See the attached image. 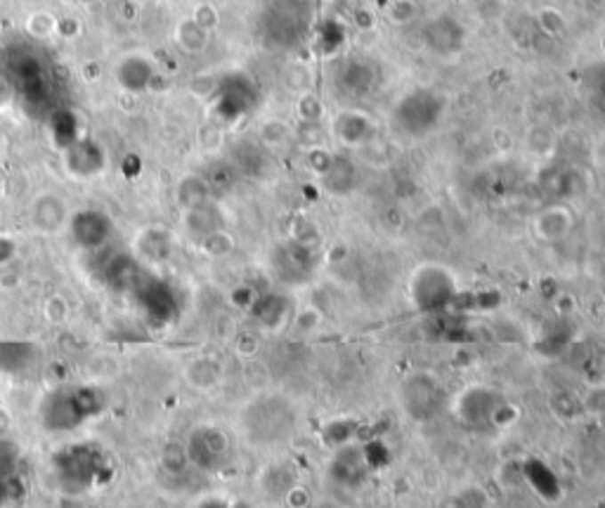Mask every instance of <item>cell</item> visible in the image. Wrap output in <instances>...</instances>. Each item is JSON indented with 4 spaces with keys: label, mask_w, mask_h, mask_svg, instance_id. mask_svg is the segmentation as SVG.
I'll use <instances>...</instances> for the list:
<instances>
[{
    "label": "cell",
    "mask_w": 605,
    "mask_h": 508,
    "mask_svg": "<svg viewBox=\"0 0 605 508\" xmlns=\"http://www.w3.org/2000/svg\"><path fill=\"white\" fill-rule=\"evenodd\" d=\"M239 428L251 445H279L296 435L298 409L282 392H258L241 409Z\"/></svg>",
    "instance_id": "6da1fadb"
},
{
    "label": "cell",
    "mask_w": 605,
    "mask_h": 508,
    "mask_svg": "<svg viewBox=\"0 0 605 508\" xmlns=\"http://www.w3.org/2000/svg\"><path fill=\"white\" fill-rule=\"evenodd\" d=\"M109 398L97 385H71L50 392L41 407V423L48 433H71L107 409Z\"/></svg>",
    "instance_id": "7a4b0ae2"
},
{
    "label": "cell",
    "mask_w": 605,
    "mask_h": 508,
    "mask_svg": "<svg viewBox=\"0 0 605 508\" xmlns=\"http://www.w3.org/2000/svg\"><path fill=\"white\" fill-rule=\"evenodd\" d=\"M399 409L414 423H431L448 407V388L431 371H412L398 385Z\"/></svg>",
    "instance_id": "3957f363"
},
{
    "label": "cell",
    "mask_w": 605,
    "mask_h": 508,
    "mask_svg": "<svg viewBox=\"0 0 605 508\" xmlns=\"http://www.w3.org/2000/svg\"><path fill=\"white\" fill-rule=\"evenodd\" d=\"M456 294H459L456 279L449 270L440 265H424L414 272L409 282V298L414 308L424 315H438L442 310H448Z\"/></svg>",
    "instance_id": "277c9868"
},
{
    "label": "cell",
    "mask_w": 605,
    "mask_h": 508,
    "mask_svg": "<svg viewBox=\"0 0 605 508\" xmlns=\"http://www.w3.org/2000/svg\"><path fill=\"white\" fill-rule=\"evenodd\" d=\"M230 449H232L230 435L218 426L194 428L190 439H187V456H190V461L194 466L206 468V471L221 468L227 461V456H230Z\"/></svg>",
    "instance_id": "5b68a950"
},
{
    "label": "cell",
    "mask_w": 605,
    "mask_h": 508,
    "mask_svg": "<svg viewBox=\"0 0 605 508\" xmlns=\"http://www.w3.org/2000/svg\"><path fill=\"white\" fill-rule=\"evenodd\" d=\"M502 407L504 398L499 392L485 388V385H475L459 398V416L468 426L489 428L495 426L496 416L502 414Z\"/></svg>",
    "instance_id": "8992f818"
},
{
    "label": "cell",
    "mask_w": 605,
    "mask_h": 508,
    "mask_svg": "<svg viewBox=\"0 0 605 508\" xmlns=\"http://www.w3.org/2000/svg\"><path fill=\"white\" fill-rule=\"evenodd\" d=\"M69 206L62 197L57 194H41L36 197V201L31 204V225H34L36 232L41 234H57L62 232L64 227L69 225Z\"/></svg>",
    "instance_id": "52a82bcc"
},
{
    "label": "cell",
    "mask_w": 605,
    "mask_h": 508,
    "mask_svg": "<svg viewBox=\"0 0 605 508\" xmlns=\"http://www.w3.org/2000/svg\"><path fill=\"white\" fill-rule=\"evenodd\" d=\"M71 234H74V241L83 248H100L102 244H107L111 234V222L107 215H102L100 211H81L69 220Z\"/></svg>",
    "instance_id": "ba28073f"
},
{
    "label": "cell",
    "mask_w": 605,
    "mask_h": 508,
    "mask_svg": "<svg viewBox=\"0 0 605 508\" xmlns=\"http://www.w3.org/2000/svg\"><path fill=\"white\" fill-rule=\"evenodd\" d=\"M64 161H67V168L71 171V175H78V178L97 175L104 168L102 149L93 140H74L67 147Z\"/></svg>",
    "instance_id": "9c48e42d"
},
{
    "label": "cell",
    "mask_w": 605,
    "mask_h": 508,
    "mask_svg": "<svg viewBox=\"0 0 605 508\" xmlns=\"http://www.w3.org/2000/svg\"><path fill=\"white\" fill-rule=\"evenodd\" d=\"M41 359V348L28 341H0V371L24 374Z\"/></svg>",
    "instance_id": "30bf717a"
},
{
    "label": "cell",
    "mask_w": 605,
    "mask_h": 508,
    "mask_svg": "<svg viewBox=\"0 0 605 508\" xmlns=\"http://www.w3.org/2000/svg\"><path fill=\"white\" fill-rule=\"evenodd\" d=\"M221 364L215 362V359L211 358H201V359H194L190 367H187V381L194 385V388H199V391H208V388H214L218 381H221Z\"/></svg>",
    "instance_id": "8fae6325"
},
{
    "label": "cell",
    "mask_w": 605,
    "mask_h": 508,
    "mask_svg": "<svg viewBox=\"0 0 605 508\" xmlns=\"http://www.w3.org/2000/svg\"><path fill=\"white\" fill-rule=\"evenodd\" d=\"M140 254L151 262H164L168 258V254H171V239H168V234L161 232L158 227L147 230L140 237Z\"/></svg>",
    "instance_id": "7c38bea8"
},
{
    "label": "cell",
    "mask_w": 605,
    "mask_h": 508,
    "mask_svg": "<svg viewBox=\"0 0 605 508\" xmlns=\"http://www.w3.org/2000/svg\"><path fill=\"white\" fill-rule=\"evenodd\" d=\"M206 38L208 31L201 28L192 17L180 21L178 28H175V41H178V45L185 52H201V50L206 48Z\"/></svg>",
    "instance_id": "4fadbf2b"
},
{
    "label": "cell",
    "mask_w": 605,
    "mask_h": 508,
    "mask_svg": "<svg viewBox=\"0 0 605 508\" xmlns=\"http://www.w3.org/2000/svg\"><path fill=\"white\" fill-rule=\"evenodd\" d=\"M206 194H208V185L197 175H190L178 185V204L182 208H197L206 204Z\"/></svg>",
    "instance_id": "5bb4252c"
},
{
    "label": "cell",
    "mask_w": 605,
    "mask_h": 508,
    "mask_svg": "<svg viewBox=\"0 0 605 508\" xmlns=\"http://www.w3.org/2000/svg\"><path fill=\"white\" fill-rule=\"evenodd\" d=\"M27 28H28V34L36 36V38H50L52 34H57V17L55 14L45 12V10L34 12L31 17H28Z\"/></svg>",
    "instance_id": "9a60e30c"
},
{
    "label": "cell",
    "mask_w": 605,
    "mask_h": 508,
    "mask_svg": "<svg viewBox=\"0 0 605 508\" xmlns=\"http://www.w3.org/2000/svg\"><path fill=\"white\" fill-rule=\"evenodd\" d=\"M109 279L117 289H131L133 282H135V262L133 261H118L111 265Z\"/></svg>",
    "instance_id": "2e32d148"
},
{
    "label": "cell",
    "mask_w": 605,
    "mask_h": 508,
    "mask_svg": "<svg viewBox=\"0 0 605 508\" xmlns=\"http://www.w3.org/2000/svg\"><path fill=\"white\" fill-rule=\"evenodd\" d=\"M67 315H69V305H67V301H64L62 295H52V298L45 301V317H48L50 322L55 324L64 322Z\"/></svg>",
    "instance_id": "e0dca14e"
},
{
    "label": "cell",
    "mask_w": 605,
    "mask_h": 508,
    "mask_svg": "<svg viewBox=\"0 0 605 508\" xmlns=\"http://www.w3.org/2000/svg\"><path fill=\"white\" fill-rule=\"evenodd\" d=\"M192 20L199 24L201 28H206V31H211V28L218 24V12H215L214 7L208 5V3H204V5H199L197 10H194Z\"/></svg>",
    "instance_id": "ac0fdd59"
},
{
    "label": "cell",
    "mask_w": 605,
    "mask_h": 508,
    "mask_svg": "<svg viewBox=\"0 0 605 508\" xmlns=\"http://www.w3.org/2000/svg\"><path fill=\"white\" fill-rule=\"evenodd\" d=\"M17 258V244L10 237H0V268H7Z\"/></svg>",
    "instance_id": "d6986e66"
},
{
    "label": "cell",
    "mask_w": 605,
    "mask_h": 508,
    "mask_svg": "<svg viewBox=\"0 0 605 508\" xmlns=\"http://www.w3.org/2000/svg\"><path fill=\"white\" fill-rule=\"evenodd\" d=\"M5 189H7V175H5V171L0 168V197L5 194Z\"/></svg>",
    "instance_id": "ffe728a7"
},
{
    "label": "cell",
    "mask_w": 605,
    "mask_h": 508,
    "mask_svg": "<svg viewBox=\"0 0 605 508\" xmlns=\"http://www.w3.org/2000/svg\"><path fill=\"white\" fill-rule=\"evenodd\" d=\"M201 508H227V506H222V502H204Z\"/></svg>",
    "instance_id": "44dd1931"
}]
</instances>
